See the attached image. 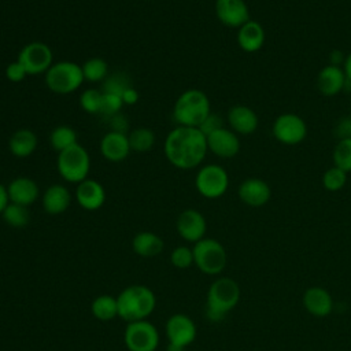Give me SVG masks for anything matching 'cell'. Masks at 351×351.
Here are the masks:
<instances>
[{"label":"cell","instance_id":"1","mask_svg":"<svg viewBox=\"0 0 351 351\" xmlns=\"http://www.w3.org/2000/svg\"><path fill=\"white\" fill-rule=\"evenodd\" d=\"M163 152L174 167L180 170L196 169L208 152L207 137L199 128L177 126L167 133Z\"/></svg>","mask_w":351,"mask_h":351},{"label":"cell","instance_id":"2","mask_svg":"<svg viewBox=\"0 0 351 351\" xmlns=\"http://www.w3.org/2000/svg\"><path fill=\"white\" fill-rule=\"evenodd\" d=\"M118 317L126 322L147 319L156 306L155 293L145 285L134 284L121 291L117 296Z\"/></svg>","mask_w":351,"mask_h":351},{"label":"cell","instance_id":"3","mask_svg":"<svg viewBox=\"0 0 351 351\" xmlns=\"http://www.w3.org/2000/svg\"><path fill=\"white\" fill-rule=\"evenodd\" d=\"M240 293V287L233 278H217L207 291L206 317L211 322H221L237 306Z\"/></svg>","mask_w":351,"mask_h":351},{"label":"cell","instance_id":"4","mask_svg":"<svg viewBox=\"0 0 351 351\" xmlns=\"http://www.w3.org/2000/svg\"><path fill=\"white\" fill-rule=\"evenodd\" d=\"M210 112V99L200 89L184 90L177 97L173 107V118L178 126L199 128Z\"/></svg>","mask_w":351,"mask_h":351},{"label":"cell","instance_id":"5","mask_svg":"<svg viewBox=\"0 0 351 351\" xmlns=\"http://www.w3.org/2000/svg\"><path fill=\"white\" fill-rule=\"evenodd\" d=\"M44 75L47 88L56 95L73 93L85 81L82 67L71 60H60L53 63Z\"/></svg>","mask_w":351,"mask_h":351},{"label":"cell","instance_id":"6","mask_svg":"<svg viewBox=\"0 0 351 351\" xmlns=\"http://www.w3.org/2000/svg\"><path fill=\"white\" fill-rule=\"evenodd\" d=\"M56 169L64 181L70 184H80L88 178L90 170V156L88 151L77 143L75 145H71L58 154Z\"/></svg>","mask_w":351,"mask_h":351},{"label":"cell","instance_id":"7","mask_svg":"<svg viewBox=\"0 0 351 351\" xmlns=\"http://www.w3.org/2000/svg\"><path fill=\"white\" fill-rule=\"evenodd\" d=\"M193 265L208 276H217L226 267V251L223 245L211 237H204L193 244Z\"/></svg>","mask_w":351,"mask_h":351},{"label":"cell","instance_id":"8","mask_svg":"<svg viewBox=\"0 0 351 351\" xmlns=\"http://www.w3.org/2000/svg\"><path fill=\"white\" fill-rule=\"evenodd\" d=\"M195 186L203 197L218 199L229 188V174L221 165H204L196 173Z\"/></svg>","mask_w":351,"mask_h":351},{"label":"cell","instance_id":"9","mask_svg":"<svg viewBox=\"0 0 351 351\" xmlns=\"http://www.w3.org/2000/svg\"><path fill=\"white\" fill-rule=\"evenodd\" d=\"M123 340L129 351H156L159 347V332L147 319L133 321L128 322Z\"/></svg>","mask_w":351,"mask_h":351},{"label":"cell","instance_id":"10","mask_svg":"<svg viewBox=\"0 0 351 351\" xmlns=\"http://www.w3.org/2000/svg\"><path fill=\"white\" fill-rule=\"evenodd\" d=\"M16 60L25 67L27 75H38L45 74L53 64V53L45 43L32 41L22 47Z\"/></svg>","mask_w":351,"mask_h":351},{"label":"cell","instance_id":"11","mask_svg":"<svg viewBox=\"0 0 351 351\" xmlns=\"http://www.w3.org/2000/svg\"><path fill=\"white\" fill-rule=\"evenodd\" d=\"M271 133L281 144L296 145L307 137V123L295 112H284L274 119Z\"/></svg>","mask_w":351,"mask_h":351},{"label":"cell","instance_id":"12","mask_svg":"<svg viewBox=\"0 0 351 351\" xmlns=\"http://www.w3.org/2000/svg\"><path fill=\"white\" fill-rule=\"evenodd\" d=\"M165 332L169 343L186 348L196 339L197 329L193 319L186 314H173L165 325Z\"/></svg>","mask_w":351,"mask_h":351},{"label":"cell","instance_id":"13","mask_svg":"<svg viewBox=\"0 0 351 351\" xmlns=\"http://www.w3.org/2000/svg\"><path fill=\"white\" fill-rule=\"evenodd\" d=\"M176 229L181 239L189 243H197L199 240L204 239L206 230H207V222L204 215L195 210V208H186L184 210L176 222Z\"/></svg>","mask_w":351,"mask_h":351},{"label":"cell","instance_id":"14","mask_svg":"<svg viewBox=\"0 0 351 351\" xmlns=\"http://www.w3.org/2000/svg\"><path fill=\"white\" fill-rule=\"evenodd\" d=\"M214 10L218 21L228 27L239 29L250 21V8L244 0H215Z\"/></svg>","mask_w":351,"mask_h":351},{"label":"cell","instance_id":"15","mask_svg":"<svg viewBox=\"0 0 351 351\" xmlns=\"http://www.w3.org/2000/svg\"><path fill=\"white\" fill-rule=\"evenodd\" d=\"M207 137L208 151L219 158H233L240 151V138L237 133L228 128H219Z\"/></svg>","mask_w":351,"mask_h":351},{"label":"cell","instance_id":"16","mask_svg":"<svg viewBox=\"0 0 351 351\" xmlns=\"http://www.w3.org/2000/svg\"><path fill=\"white\" fill-rule=\"evenodd\" d=\"M237 195L244 204L250 207H262L270 200L271 189L265 180L250 177L239 185Z\"/></svg>","mask_w":351,"mask_h":351},{"label":"cell","instance_id":"17","mask_svg":"<svg viewBox=\"0 0 351 351\" xmlns=\"http://www.w3.org/2000/svg\"><path fill=\"white\" fill-rule=\"evenodd\" d=\"M75 200L84 210L96 211L106 203V189L99 181L86 178L77 184Z\"/></svg>","mask_w":351,"mask_h":351},{"label":"cell","instance_id":"18","mask_svg":"<svg viewBox=\"0 0 351 351\" xmlns=\"http://www.w3.org/2000/svg\"><path fill=\"white\" fill-rule=\"evenodd\" d=\"M99 149L101 156L112 163L123 162L132 151L128 134L112 130H110L101 137Z\"/></svg>","mask_w":351,"mask_h":351},{"label":"cell","instance_id":"19","mask_svg":"<svg viewBox=\"0 0 351 351\" xmlns=\"http://www.w3.org/2000/svg\"><path fill=\"white\" fill-rule=\"evenodd\" d=\"M7 193L11 203L29 207L38 199L40 188L33 178L16 177L7 185Z\"/></svg>","mask_w":351,"mask_h":351},{"label":"cell","instance_id":"20","mask_svg":"<svg viewBox=\"0 0 351 351\" xmlns=\"http://www.w3.org/2000/svg\"><path fill=\"white\" fill-rule=\"evenodd\" d=\"M230 129L237 134H251L258 129L259 119L256 112L244 104H236L226 114Z\"/></svg>","mask_w":351,"mask_h":351},{"label":"cell","instance_id":"21","mask_svg":"<svg viewBox=\"0 0 351 351\" xmlns=\"http://www.w3.org/2000/svg\"><path fill=\"white\" fill-rule=\"evenodd\" d=\"M346 74L343 67L326 64L317 75V88L326 97L339 95L346 88Z\"/></svg>","mask_w":351,"mask_h":351},{"label":"cell","instance_id":"22","mask_svg":"<svg viewBox=\"0 0 351 351\" xmlns=\"http://www.w3.org/2000/svg\"><path fill=\"white\" fill-rule=\"evenodd\" d=\"M265 40V29L258 21L250 19L237 29V44L244 52H258L259 49H262Z\"/></svg>","mask_w":351,"mask_h":351},{"label":"cell","instance_id":"23","mask_svg":"<svg viewBox=\"0 0 351 351\" xmlns=\"http://www.w3.org/2000/svg\"><path fill=\"white\" fill-rule=\"evenodd\" d=\"M304 308L315 317H326L333 310V300L330 293L321 287H310L304 291L302 298Z\"/></svg>","mask_w":351,"mask_h":351},{"label":"cell","instance_id":"24","mask_svg":"<svg viewBox=\"0 0 351 351\" xmlns=\"http://www.w3.org/2000/svg\"><path fill=\"white\" fill-rule=\"evenodd\" d=\"M43 208L49 215L63 214L71 203L70 191L62 184H53L48 186L41 197Z\"/></svg>","mask_w":351,"mask_h":351},{"label":"cell","instance_id":"25","mask_svg":"<svg viewBox=\"0 0 351 351\" xmlns=\"http://www.w3.org/2000/svg\"><path fill=\"white\" fill-rule=\"evenodd\" d=\"M37 145L38 138L30 129H18L8 140V149L15 158L30 156L37 149Z\"/></svg>","mask_w":351,"mask_h":351},{"label":"cell","instance_id":"26","mask_svg":"<svg viewBox=\"0 0 351 351\" xmlns=\"http://www.w3.org/2000/svg\"><path fill=\"white\" fill-rule=\"evenodd\" d=\"M132 248L134 254H137L138 256L152 258L159 255L163 251L165 243L162 237H159L156 233L149 230H143L133 237Z\"/></svg>","mask_w":351,"mask_h":351},{"label":"cell","instance_id":"27","mask_svg":"<svg viewBox=\"0 0 351 351\" xmlns=\"http://www.w3.org/2000/svg\"><path fill=\"white\" fill-rule=\"evenodd\" d=\"M90 311L93 317L99 321L108 322L118 317V302L117 298L111 295H99L93 299L90 304Z\"/></svg>","mask_w":351,"mask_h":351},{"label":"cell","instance_id":"28","mask_svg":"<svg viewBox=\"0 0 351 351\" xmlns=\"http://www.w3.org/2000/svg\"><path fill=\"white\" fill-rule=\"evenodd\" d=\"M77 143V133L69 125H59L49 133V144L58 154L71 145H75Z\"/></svg>","mask_w":351,"mask_h":351},{"label":"cell","instance_id":"29","mask_svg":"<svg viewBox=\"0 0 351 351\" xmlns=\"http://www.w3.org/2000/svg\"><path fill=\"white\" fill-rule=\"evenodd\" d=\"M129 144L130 149L134 152H148L155 145V133L148 128H137L133 129L129 134Z\"/></svg>","mask_w":351,"mask_h":351},{"label":"cell","instance_id":"30","mask_svg":"<svg viewBox=\"0 0 351 351\" xmlns=\"http://www.w3.org/2000/svg\"><path fill=\"white\" fill-rule=\"evenodd\" d=\"M1 218L4 219V222L15 229H21L25 228L29 221H30V213L29 208L16 203H8L7 207L4 208Z\"/></svg>","mask_w":351,"mask_h":351},{"label":"cell","instance_id":"31","mask_svg":"<svg viewBox=\"0 0 351 351\" xmlns=\"http://www.w3.org/2000/svg\"><path fill=\"white\" fill-rule=\"evenodd\" d=\"M81 67L84 80L89 82H101L108 75V64L103 58H89Z\"/></svg>","mask_w":351,"mask_h":351},{"label":"cell","instance_id":"32","mask_svg":"<svg viewBox=\"0 0 351 351\" xmlns=\"http://www.w3.org/2000/svg\"><path fill=\"white\" fill-rule=\"evenodd\" d=\"M333 166L344 170L346 173L351 171V137L341 138L335 145Z\"/></svg>","mask_w":351,"mask_h":351},{"label":"cell","instance_id":"33","mask_svg":"<svg viewBox=\"0 0 351 351\" xmlns=\"http://www.w3.org/2000/svg\"><path fill=\"white\" fill-rule=\"evenodd\" d=\"M80 106L88 114H100L103 106V92L99 89H85L80 95Z\"/></svg>","mask_w":351,"mask_h":351},{"label":"cell","instance_id":"34","mask_svg":"<svg viewBox=\"0 0 351 351\" xmlns=\"http://www.w3.org/2000/svg\"><path fill=\"white\" fill-rule=\"evenodd\" d=\"M347 182V173L336 166L329 167L322 176V185L329 192L340 191Z\"/></svg>","mask_w":351,"mask_h":351},{"label":"cell","instance_id":"35","mask_svg":"<svg viewBox=\"0 0 351 351\" xmlns=\"http://www.w3.org/2000/svg\"><path fill=\"white\" fill-rule=\"evenodd\" d=\"M132 86L130 80L123 73H115L111 75H107V78L103 81V92L104 93H112L122 96L125 89Z\"/></svg>","mask_w":351,"mask_h":351},{"label":"cell","instance_id":"36","mask_svg":"<svg viewBox=\"0 0 351 351\" xmlns=\"http://www.w3.org/2000/svg\"><path fill=\"white\" fill-rule=\"evenodd\" d=\"M170 262L177 269H188L193 265V251L186 245L176 247L170 254Z\"/></svg>","mask_w":351,"mask_h":351},{"label":"cell","instance_id":"37","mask_svg":"<svg viewBox=\"0 0 351 351\" xmlns=\"http://www.w3.org/2000/svg\"><path fill=\"white\" fill-rule=\"evenodd\" d=\"M122 107H123V100H122L121 96L103 92V106H101V112L100 114L107 115L110 118V117L121 112Z\"/></svg>","mask_w":351,"mask_h":351},{"label":"cell","instance_id":"38","mask_svg":"<svg viewBox=\"0 0 351 351\" xmlns=\"http://www.w3.org/2000/svg\"><path fill=\"white\" fill-rule=\"evenodd\" d=\"M26 75H27V73H26L25 67L18 60L8 63L5 67V77L11 82H21L25 80Z\"/></svg>","mask_w":351,"mask_h":351},{"label":"cell","instance_id":"39","mask_svg":"<svg viewBox=\"0 0 351 351\" xmlns=\"http://www.w3.org/2000/svg\"><path fill=\"white\" fill-rule=\"evenodd\" d=\"M223 128V121L222 118L215 114V112H210V115L202 122V125L199 126V129L203 132L204 136H208L210 133H213L214 130Z\"/></svg>","mask_w":351,"mask_h":351},{"label":"cell","instance_id":"40","mask_svg":"<svg viewBox=\"0 0 351 351\" xmlns=\"http://www.w3.org/2000/svg\"><path fill=\"white\" fill-rule=\"evenodd\" d=\"M335 133H336V136H337L339 140H341V138H350V137H351V118L347 117V118L340 119V122H339L337 126H336Z\"/></svg>","mask_w":351,"mask_h":351},{"label":"cell","instance_id":"41","mask_svg":"<svg viewBox=\"0 0 351 351\" xmlns=\"http://www.w3.org/2000/svg\"><path fill=\"white\" fill-rule=\"evenodd\" d=\"M110 126H111L112 132L125 133V130L128 129V119L121 112H118V114L110 117Z\"/></svg>","mask_w":351,"mask_h":351},{"label":"cell","instance_id":"42","mask_svg":"<svg viewBox=\"0 0 351 351\" xmlns=\"http://www.w3.org/2000/svg\"><path fill=\"white\" fill-rule=\"evenodd\" d=\"M121 97L123 100V104L132 106V104H134L138 100V92L133 86H129L128 89H125V92L122 93Z\"/></svg>","mask_w":351,"mask_h":351},{"label":"cell","instance_id":"43","mask_svg":"<svg viewBox=\"0 0 351 351\" xmlns=\"http://www.w3.org/2000/svg\"><path fill=\"white\" fill-rule=\"evenodd\" d=\"M329 59H330V63L329 64H333V66H340L344 63V59L346 56L343 55L341 51L339 49H333L330 53H329Z\"/></svg>","mask_w":351,"mask_h":351},{"label":"cell","instance_id":"44","mask_svg":"<svg viewBox=\"0 0 351 351\" xmlns=\"http://www.w3.org/2000/svg\"><path fill=\"white\" fill-rule=\"evenodd\" d=\"M8 203H10V200H8L7 186H4V185L0 182V215L3 214V211H4V208L7 207Z\"/></svg>","mask_w":351,"mask_h":351},{"label":"cell","instance_id":"45","mask_svg":"<svg viewBox=\"0 0 351 351\" xmlns=\"http://www.w3.org/2000/svg\"><path fill=\"white\" fill-rule=\"evenodd\" d=\"M343 70H344V74H346V85L351 84V52L346 56L344 59V63H343Z\"/></svg>","mask_w":351,"mask_h":351},{"label":"cell","instance_id":"46","mask_svg":"<svg viewBox=\"0 0 351 351\" xmlns=\"http://www.w3.org/2000/svg\"><path fill=\"white\" fill-rule=\"evenodd\" d=\"M166 351H185V348H184V347H180V346H176V344L169 343V346H167Z\"/></svg>","mask_w":351,"mask_h":351}]
</instances>
